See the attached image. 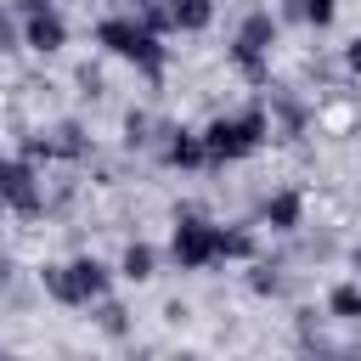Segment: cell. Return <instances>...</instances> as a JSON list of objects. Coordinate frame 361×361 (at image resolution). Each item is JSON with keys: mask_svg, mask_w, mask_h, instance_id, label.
<instances>
[{"mask_svg": "<svg viewBox=\"0 0 361 361\" xmlns=\"http://www.w3.org/2000/svg\"><path fill=\"white\" fill-rule=\"evenodd\" d=\"M169 17L180 34H203L214 23V0H169Z\"/></svg>", "mask_w": 361, "mask_h": 361, "instance_id": "14", "label": "cell"}, {"mask_svg": "<svg viewBox=\"0 0 361 361\" xmlns=\"http://www.w3.org/2000/svg\"><path fill=\"white\" fill-rule=\"evenodd\" d=\"M259 220H265L271 231H282V237L299 231V226H305V192H299V186H276V192L259 203Z\"/></svg>", "mask_w": 361, "mask_h": 361, "instance_id": "8", "label": "cell"}, {"mask_svg": "<svg viewBox=\"0 0 361 361\" xmlns=\"http://www.w3.org/2000/svg\"><path fill=\"white\" fill-rule=\"evenodd\" d=\"M0 203L11 214H23V220H39L45 214V186H39V175H34V164L23 152L17 158L0 152Z\"/></svg>", "mask_w": 361, "mask_h": 361, "instance_id": "5", "label": "cell"}, {"mask_svg": "<svg viewBox=\"0 0 361 361\" xmlns=\"http://www.w3.org/2000/svg\"><path fill=\"white\" fill-rule=\"evenodd\" d=\"M90 310H96V327H102L107 338H124V333H130V310H124V305H118L113 293H102V299H96Z\"/></svg>", "mask_w": 361, "mask_h": 361, "instance_id": "18", "label": "cell"}, {"mask_svg": "<svg viewBox=\"0 0 361 361\" xmlns=\"http://www.w3.org/2000/svg\"><path fill=\"white\" fill-rule=\"evenodd\" d=\"M96 45H102L107 56H124L130 68H141L152 85H158L164 68H169V45H164V34L147 28L135 11H107V17L96 23Z\"/></svg>", "mask_w": 361, "mask_h": 361, "instance_id": "1", "label": "cell"}, {"mask_svg": "<svg viewBox=\"0 0 361 361\" xmlns=\"http://www.w3.org/2000/svg\"><path fill=\"white\" fill-rule=\"evenodd\" d=\"M118 276H124V282H152V276H158V248L141 243V237L124 243V254H118Z\"/></svg>", "mask_w": 361, "mask_h": 361, "instance_id": "11", "label": "cell"}, {"mask_svg": "<svg viewBox=\"0 0 361 361\" xmlns=\"http://www.w3.org/2000/svg\"><path fill=\"white\" fill-rule=\"evenodd\" d=\"M158 164H169V169H209V152H203V130H186V124H164V135H158Z\"/></svg>", "mask_w": 361, "mask_h": 361, "instance_id": "7", "label": "cell"}, {"mask_svg": "<svg viewBox=\"0 0 361 361\" xmlns=\"http://www.w3.org/2000/svg\"><path fill=\"white\" fill-rule=\"evenodd\" d=\"M271 45H276V17H271L265 6H254V11L237 23L226 56H231V68H237L248 85H271Z\"/></svg>", "mask_w": 361, "mask_h": 361, "instance_id": "3", "label": "cell"}, {"mask_svg": "<svg viewBox=\"0 0 361 361\" xmlns=\"http://www.w3.org/2000/svg\"><path fill=\"white\" fill-rule=\"evenodd\" d=\"M23 158H28V164L62 158V152H56V135H51V130H34V135H23Z\"/></svg>", "mask_w": 361, "mask_h": 361, "instance_id": "20", "label": "cell"}, {"mask_svg": "<svg viewBox=\"0 0 361 361\" xmlns=\"http://www.w3.org/2000/svg\"><path fill=\"white\" fill-rule=\"evenodd\" d=\"M39 288H45V299H56V305H68V310H85V299H79L68 265H39Z\"/></svg>", "mask_w": 361, "mask_h": 361, "instance_id": "12", "label": "cell"}, {"mask_svg": "<svg viewBox=\"0 0 361 361\" xmlns=\"http://www.w3.org/2000/svg\"><path fill=\"white\" fill-rule=\"evenodd\" d=\"M169 259L180 271H209L220 265V226L197 209H180L175 214V231H169Z\"/></svg>", "mask_w": 361, "mask_h": 361, "instance_id": "4", "label": "cell"}, {"mask_svg": "<svg viewBox=\"0 0 361 361\" xmlns=\"http://www.w3.org/2000/svg\"><path fill=\"white\" fill-rule=\"evenodd\" d=\"M271 141V113L259 102L237 107V113H220L203 124V152H209V169H226V164H243L254 158L259 147Z\"/></svg>", "mask_w": 361, "mask_h": 361, "instance_id": "2", "label": "cell"}, {"mask_svg": "<svg viewBox=\"0 0 361 361\" xmlns=\"http://www.w3.org/2000/svg\"><path fill=\"white\" fill-rule=\"evenodd\" d=\"M305 124H310V107H305L293 90H271V130H276L282 141H299Z\"/></svg>", "mask_w": 361, "mask_h": 361, "instance_id": "10", "label": "cell"}, {"mask_svg": "<svg viewBox=\"0 0 361 361\" xmlns=\"http://www.w3.org/2000/svg\"><path fill=\"white\" fill-rule=\"evenodd\" d=\"M344 68H350V73H361V34L344 45Z\"/></svg>", "mask_w": 361, "mask_h": 361, "instance_id": "22", "label": "cell"}, {"mask_svg": "<svg viewBox=\"0 0 361 361\" xmlns=\"http://www.w3.org/2000/svg\"><path fill=\"white\" fill-rule=\"evenodd\" d=\"M248 293H259V299H276L282 293V265L276 259H248Z\"/></svg>", "mask_w": 361, "mask_h": 361, "instance_id": "16", "label": "cell"}, {"mask_svg": "<svg viewBox=\"0 0 361 361\" xmlns=\"http://www.w3.org/2000/svg\"><path fill=\"white\" fill-rule=\"evenodd\" d=\"M158 135H164V124H158L147 107H130V113H124V147H130V152L158 147Z\"/></svg>", "mask_w": 361, "mask_h": 361, "instance_id": "13", "label": "cell"}, {"mask_svg": "<svg viewBox=\"0 0 361 361\" xmlns=\"http://www.w3.org/2000/svg\"><path fill=\"white\" fill-rule=\"evenodd\" d=\"M79 85H85V90L96 96V90H102V73H96V68H79Z\"/></svg>", "mask_w": 361, "mask_h": 361, "instance_id": "23", "label": "cell"}, {"mask_svg": "<svg viewBox=\"0 0 361 361\" xmlns=\"http://www.w3.org/2000/svg\"><path fill=\"white\" fill-rule=\"evenodd\" d=\"M327 316L333 322H361V282H333L327 288Z\"/></svg>", "mask_w": 361, "mask_h": 361, "instance_id": "15", "label": "cell"}, {"mask_svg": "<svg viewBox=\"0 0 361 361\" xmlns=\"http://www.w3.org/2000/svg\"><path fill=\"white\" fill-rule=\"evenodd\" d=\"M68 271H73V288H79V299L85 305H96L102 293H113V265L107 259H96V254H79V259H68Z\"/></svg>", "mask_w": 361, "mask_h": 361, "instance_id": "9", "label": "cell"}, {"mask_svg": "<svg viewBox=\"0 0 361 361\" xmlns=\"http://www.w3.org/2000/svg\"><path fill=\"white\" fill-rule=\"evenodd\" d=\"M259 254V237L248 226H220V259H254Z\"/></svg>", "mask_w": 361, "mask_h": 361, "instance_id": "17", "label": "cell"}, {"mask_svg": "<svg viewBox=\"0 0 361 361\" xmlns=\"http://www.w3.org/2000/svg\"><path fill=\"white\" fill-rule=\"evenodd\" d=\"M333 17H338V0H305V23L310 28H333Z\"/></svg>", "mask_w": 361, "mask_h": 361, "instance_id": "21", "label": "cell"}, {"mask_svg": "<svg viewBox=\"0 0 361 361\" xmlns=\"http://www.w3.org/2000/svg\"><path fill=\"white\" fill-rule=\"evenodd\" d=\"M51 135H56V152H62V158H85V152H90V135H85L73 118H68V124H56Z\"/></svg>", "mask_w": 361, "mask_h": 361, "instance_id": "19", "label": "cell"}, {"mask_svg": "<svg viewBox=\"0 0 361 361\" xmlns=\"http://www.w3.org/2000/svg\"><path fill=\"white\" fill-rule=\"evenodd\" d=\"M23 45H28V51H39V56H56V51L68 45V17L56 11V0H45V6L23 11Z\"/></svg>", "mask_w": 361, "mask_h": 361, "instance_id": "6", "label": "cell"}, {"mask_svg": "<svg viewBox=\"0 0 361 361\" xmlns=\"http://www.w3.org/2000/svg\"><path fill=\"white\" fill-rule=\"evenodd\" d=\"M6 282H11V259L0 254V288H6Z\"/></svg>", "mask_w": 361, "mask_h": 361, "instance_id": "24", "label": "cell"}]
</instances>
